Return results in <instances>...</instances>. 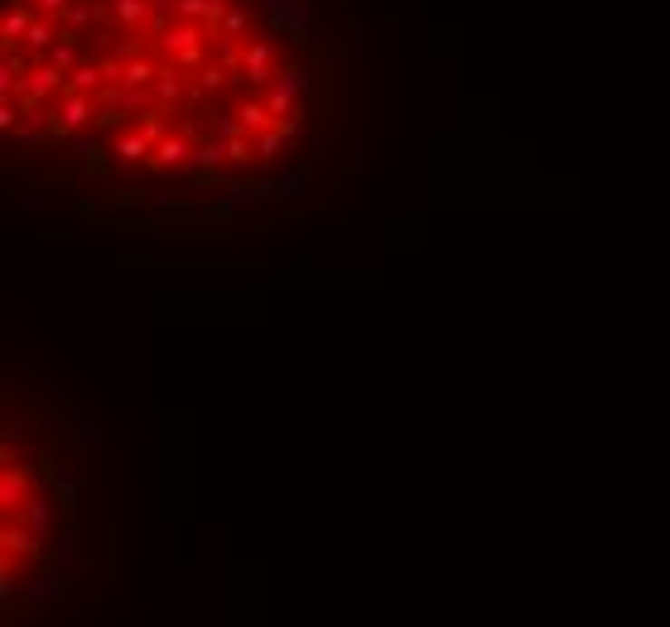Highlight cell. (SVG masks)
Masks as SVG:
<instances>
[{
  "label": "cell",
  "instance_id": "cell-1",
  "mask_svg": "<svg viewBox=\"0 0 670 627\" xmlns=\"http://www.w3.org/2000/svg\"><path fill=\"white\" fill-rule=\"evenodd\" d=\"M314 64L289 0H10L5 126L97 155L203 160L198 131L270 141L304 112ZM232 155V145H222Z\"/></svg>",
  "mask_w": 670,
  "mask_h": 627
}]
</instances>
